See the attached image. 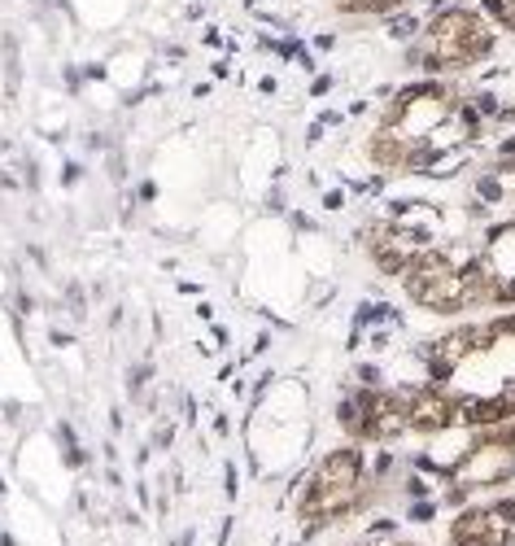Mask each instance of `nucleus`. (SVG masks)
Returning <instances> with one entry per match:
<instances>
[{
    "mask_svg": "<svg viewBox=\"0 0 515 546\" xmlns=\"http://www.w3.org/2000/svg\"><path fill=\"white\" fill-rule=\"evenodd\" d=\"M402 298L419 306L424 315H441V319H464L471 315V293H467V276L464 267L450 258L446 241L437 249H424L415 253L411 267L402 271L398 280Z\"/></svg>",
    "mask_w": 515,
    "mask_h": 546,
    "instance_id": "1",
    "label": "nucleus"
},
{
    "mask_svg": "<svg viewBox=\"0 0 515 546\" xmlns=\"http://www.w3.org/2000/svg\"><path fill=\"white\" fill-rule=\"evenodd\" d=\"M437 546H515V490L476 498L459 511L441 516V542Z\"/></svg>",
    "mask_w": 515,
    "mask_h": 546,
    "instance_id": "2",
    "label": "nucleus"
},
{
    "mask_svg": "<svg viewBox=\"0 0 515 546\" xmlns=\"http://www.w3.org/2000/svg\"><path fill=\"white\" fill-rule=\"evenodd\" d=\"M398 389L407 397V424L411 438H437L459 429V402L464 394L455 385H432V381H398Z\"/></svg>",
    "mask_w": 515,
    "mask_h": 546,
    "instance_id": "3",
    "label": "nucleus"
},
{
    "mask_svg": "<svg viewBox=\"0 0 515 546\" xmlns=\"http://www.w3.org/2000/svg\"><path fill=\"white\" fill-rule=\"evenodd\" d=\"M411 0H332V9L345 13V18H393Z\"/></svg>",
    "mask_w": 515,
    "mask_h": 546,
    "instance_id": "4",
    "label": "nucleus"
},
{
    "mask_svg": "<svg viewBox=\"0 0 515 546\" xmlns=\"http://www.w3.org/2000/svg\"><path fill=\"white\" fill-rule=\"evenodd\" d=\"M384 546H432V542H424V538H415V534H398V538H389Z\"/></svg>",
    "mask_w": 515,
    "mask_h": 546,
    "instance_id": "5",
    "label": "nucleus"
},
{
    "mask_svg": "<svg viewBox=\"0 0 515 546\" xmlns=\"http://www.w3.org/2000/svg\"><path fill=\"white\" fill-rule=\"evenodd\" d=\"M328 88H332V75H319V79L310 84V97H328Z\"/></svg>",
    "mask_w": 515,
    "mask_h": 546,
    "instance_id": "6",
    "label": "nucleus"
},
{
    "mask_svg": "<svg viewBox=\"0 0 515 546\" xmlns=\"http://www.w3.org/2000/svg\"><path fill=\"white\" fill-rule=\"evenodd\" d=\"M223 486H227V498H236V490H241V481H236V463H227V481H223Z\"/></svg>",
    "mask_w": 515,
    "mask_h": 546,
    "instance_id": "7",
    "label": "nucleus"
},
{
    "mask_svg": "<svg viewBox=\"0 0 515 546\" xmlns=\"http://www.w3.org/2000/svg\"><path fill=\"white\" fill-rule=\"evenodd\" d=\"M511 40H515V27H511Z\"/></svg>",
    "mask_w": 515,
    "mask_h": 546,
    "instance_id": "8",
    "label": "nucleus"
}]
</instances>
